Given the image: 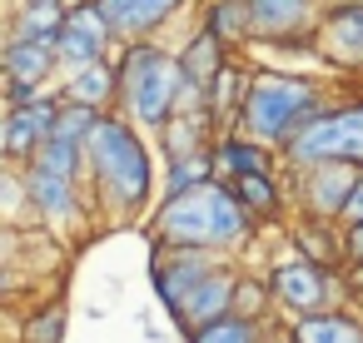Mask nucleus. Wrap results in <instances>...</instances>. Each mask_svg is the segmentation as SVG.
Returning a JSON list of instances; mask_svg holds the SVG:
<instances>
[{
	"instance_id": "obj_20",
	"label": "nucleus",
	"mask_w": 363,
	"mask_h": 343,
	"mask_svg": "<svg viewBox=\"0 0 363 343\" xmlns=\"http://www.w3.org/2000/svg\"><path fill=\"white\" fill-rule=\"evenodd\" d=\"M174 60H179V75H184V85H194V90H209L214 80H219V70L234 60V50H224L209 30H199V26H189L179 40H174Z\"/></svg>"
},
{
	"instance_id": "obj_31",
	"label": "nucleus",
	"mask_w": 363,
	"mask_h": 343,
	"mask_svg": "<svg viewBox=\"0 0 363 343\" xmlns=\"http://www.w3.org/2000/svg\"><path fill=\"white\" fill-rule=\"evenodd\" d=\"M343 234H348V269H363V224H353Z\"/></svg>"
},
{
	"instance_id": "obj_21",
	"label": "nucleus",
	"mask_w": 363,
	"mask_h": 343,
	"mask_svg": "<svg viewBox=\"0 0 363 343\" xmlns=\"http://www.w3.org/2000/svg\"><path fill=\"white\" fill-rule=\"evenodd\" d=\"M199 30H209L224 50H254V11L249 0H199Z\"/></svg>"
},
{
	"instance_id": "obj_5",
	"label": "nucleus",
	"mask_w": 363,
	"mask_h": 343,
	"mask_svg": "<svg viewBox=\"0 0 363 343\" xmlns=\"http://www.w3.org/2000/svg\"><path fill=\"white\" fill-rule=\"evenodd\" d=\"M264 283H269V293H274L279 323L313 318V313H328V308L353 303V293H348V269L313 264V259H303V254H294V249L264 269Z\"/></svg>"
},
{
	"instance_id": "obj_32",
	"label": "nucleus",
	"mask_w": 363,
	"mask_h": 343,
	"mask_svg": "<svg viewBox=\"0 0 363 343\" xmlns=\"http://www.w3.org/2000/svg\"><path fill=\"white\" fill-rule=\"evenodd\" d=\"M348 293H353V308H363V269H348Z\"/></svg>"
},
{
	"instance_id": "obj_12",
	"label": "nucleus",
	"mask_w": 363,
	"mask_h": 343,
	"mask_svg": "<svg viewBox=\"0 0 363 343\" xmlns=\"http://www.w3.org/2000/svg\"><path fill=\"white\" fill-rule=\"evenodd\" d=\"M214 264H224L219 254H199V249H155L150 259V283H155V298L164 303V313L174 318L184 308V298L214 274Z\"/></svg>"
},
{
	"instance_id": "obj_11",
	"label": "nucleus",
	"mask_w": 363,
	"mask_h": 343,
	"mask_svg": "<svg viewBox=\"0 0 363 343\" xmlns=\"http://www.w3.org/2000/svg\"><path fill=\"white\" fill-rule=\"evenodd\" d=\"M55 50H60V80H65V75H80L90 65H100V60H115L120 55V35L110 30L100 6H80V11L65 16V30H60Z\"/></svg>"
},
{
	"instance_id": "obj_1",
	"label": "nucleus",
	"mask_w": 363,
	"mask_h": 343,
	"mask_svg": "<svg viewBox=\"0 0 363 343\" xmlns=\"http://www.w3.org/2000/svg\"><path fill=\"white\" fill-rule=\"evenodd\" d=\"M85 189L100 229L150 224L160 204V154L140 125H130L120 110L100 120L85 154Z\"/></svg>"
},
{
	"instance_id": "obj_29",
	"label": "nucleus",
	"mask_w": 363,
	"mask_h": 343,
	"mask_svg": "<svg viewBox=\"0 0 363 343\" xmlns=\"http://www.w3.org/2000/svg\"><path fill=\"white\" fill-rule=\"evenodd\" d=\"M50 90H40V85H21V80H0V100H6V110H21V105H35V100H45Z\"/></svg>"
},
{
	"instance_id": "obj_13",
	"label": "nucleus",
	"mask_w": 363,
	"mask_h": 343,
	"mask_svg": "<svg viewBox=\"0 0 363 343\" xmlns=\"http://www.w3.org/2000/svg\"><path fill=\"white\" fill-rule=\"evenodd\" d=\"M95 6L125 45V40H164V30L184 21L194 0H95Z\"/></svg>"
},
{
	"instance_id": "obj_10",
	"label": "nucleus",
	"mask_w": 363,
	"mask_h": 343,
	"mask_svg": "<svg viewBox=\"0 0 363 343\" xmlns=\"http://www.w3.org/2000/svg\"><path fill=\"white\" fill-rule=\"evenodd\" d=\"M60 105H65V100H60V85H55L45 100L0 115V154H6V164H11V169H26V164L50 145L55 120H60Z\"/></svg>"
},
{
	"instance_id": "obj_6",
	"label": "nucleus",
	"mask_w": 363,
	"mask_h": 343,
	"mask_svg": "<svg viewBox=\"0 0 363 343\" xmlns=\"http://www.w3.org/2000/svg\"><path fill=\"white\" fill-rule=\"evenodd\" d=\"M358 164L363 169V95H343L323 110L318 125H308V135H298L284 150L289 169H308V164Z\"/></svg>"
},
{
	"instance_id": "obj_34",
	"label": "nucleus",
	"mask_w": 363,
	"mask_h": 343,
	"mask_svg": "<svg viewBox=\"0 0 363 343\" xmlns=\"http://www.w3.org/2000/svg\"><path fill=\"white\" fill-rule=\"evenodd\" d=\"M80 6H95V0H65V11H80Z\"/></svg>"
},
{
	"instance_id": "obj_7",
	"label": "nucleus",
	"mask_w": 363,
	"mask_h": 343,
	"mask_svg": "<svg viewBox=\"0 0 363 343\" xmlns=\"http://www.w3.org/2000/svg\"><path fill=\"white\" fill-rule=\"evenodd\" d=\"M21 184H26V199H30V219L40 229H50L55 239H80L95 219L90 209V189L80 179H65V174H50L45 164H26L21 169Z\"/></svg>"
},
{
	"instance_id": "obj_22",
	"label": "nucleus",
	"mask_w": 363,
	"mask_h": 343,
	"mask_svg": "<svg viewBox=\"0 0 363 343\" xmlns=\"http://www.w3.org/2000/svg\"><path fill=\"white\" fill-rule=\"evenodd\" d=\"M289 343H363V308L343 303V308H328V313H313V318H294L284 323Z\"/></svg>"
},
{
	"instance_id": "obj_23",
	"label": "nucleus",
	"mask_w": 363,
	"mask_h": 343,
	"mask_svg": "<svg viewBox=\"0 0 363 343\" xmlns=\"http://www.w3.org/2000/svg\"><path fill=\"white\" fill-rule=\"evenodd\" d=\"M60 95L75 100V105H90L100 115H115L120 110V65L115 60H100V65H90L80 75H65L60 80Z\"/></svg>"
},
{
	"instance_id": "obj_30",
	"label": "nucleus",
	"mask_w": 363,
	"mask_h": 343,
	"mask_svg": "<svg viewBox=\"0 0 363 343\" xmlns=\"http://www.w3.org/2000/svg\"><path fill=\"white\" fill-rule=\"evenodd\" d=\"M353 224H363V174H358V184H353V194L343 204V229H353Z\"/></svg>"
},
{
	"instance_id": "obj_9",
	"label": "nucleus",
	"mask_w": 363,
	"mask_h": 343,
	"mask_svg": "<svg viewBox=\"0 0 363 343\" xmlns=\"http://www.w3.org/2000/svg\"><path fill=\"white\" fill-rule=\"evenodd\" d=\"M358 164H308V169H289V194H294V214L308 219H333L343 224V204L358 184Z\"/></svg>"
},
{
	"instance_id": "obj_19",
	"label": "nucleus",
	"mask_w": 363,
	"mask_h": 343,
	"mask_svg": "<svg viewBox=\"0 0 363 343\" xmlns=\"http://www.w3.org/2000/svg\"><path fill=\"white\" fill-rule=\"evenodd\" d=\"M234 194H239L244 209L259 219V229H284V224L294 219L289 169H284V174H249V179H234Z\"/></svg>"
},
{
	"instance_id": "obj_2",
	"label": "nucleus",
	"mask_w": 363,
	"mask_h": 343,
	"mask_svg": "<svg viewBox=\"0 0 363 343\" xmlns=\"http://www.w3.org/2000/svg\"><path fill=\"white\" fill-rule=\"evenodd\" d=\"M145 234L155 249H199V254H219V259H244V249L259 239V219L244 209L234 184L209 179L194 194L160 199Z\"/></svg>"
},
{
	"instance_id": "obj_16",
	"label": "nucleus",
	"mask_w": 363,
	"mask_h": 343,
	"mask_svg": "<svg viewBox=\"0 0 363 343\" xmlns=\"http://www.w3.org/2000/svg\"><path fill=\"white\" fill-rule=\"evenodd\" d=\"M284 154L274 145H259L239 130H224L219 145H214V179L234 184V179H249V174H284Z\"/></svg>"
},
{
	"instance_id": "obj_36",
	"label": "nucleus",
	"mask_w": 363,
	"mask_h": 343,
	"mask_svg": "<svg viewBox=\"0 0 363 343\" xmlns=\"http://www.w3.org/2000/svg\"><path fill=\"white\" fill-rule=\"evenodd\" d=\"M323 6H333V0H323Z\"/></svg>"
},
{
	"instance_id": "obj_27",
	"label": "nucleus",
	"mask_w": 363,
	"mask_h": 343,
	"mask_svg": "<svg viewBox=\"0 0 363 343\" xmlns=\"http://www.w3.org/2000/svg\"><path fill=\"white\" fill-rule=\"evenodd\" d=\"M70 333V303L65 293H50L45 303H35L21 323V343H65Z\"/></svg>"
},
{
	"instance_id": "obj_35",
	"label": "nucleus",
	"mask_w": 363,
	"mask_h": 343,
	"mask_svg": "<svg viewBox=\"0 0 363 343\" xmlns=\"http://www.w3.org/2000/svg\"><path fill=\"white\" fill-rule=\"evenodd\" d=\"M269 343H289V333H284V328H279V333H274V338H269Z\"/></svg>"
},
{
	"instance_id": "obj_14",
	"label": "nucleus",
	"mask_w": 363,
	"mask_h": 343,
	"mask_svg": "<svg viewBox=\"0 0 363 343\" xmlns=\"http://www.w3.org/2000/svg\"><path fill=\"white\" fill-rule=\"evenodd\" d=\"M244 264L239 259H224V264H214V274L184 298V308L174 313V328L179 333H194V328H204V323H214V318H229L234 313V303H239V283H244Z\"/></svg>"
},
{
	"instance_id": "obj_3",
	"label": "nucleus",
	"mask_w": 363,
	"mask_h": 343,
	"mask_svg": "<svg viewBox=\"0 0 363 343\" xmlns=\"http://www.w3.org/2000/svg\"><path fill=\"white\" fill-rule=\"evenodd\" d=\"M328 105H333L328 80L303 75V70H269V65H259L254 70V90H249L244 115H239L234 130L259 140V145H274L284 154L298 135H308V125L323 120Z\"/></svg>"
},
{
	"instance_id": "obj_26",
	"label": "nucleus",
	"mask_w": 363,
	"mask_h": 343,
	"mask_svg": "<svg viewBox=\"0 0 363 343\" xmlns=\"http://www.w3.org/2000/svg\"><path fill=\"white\" fill-rule=\"evenodd\" d=\"M65 16L70 11H60V6H11V21H6V35L11 40H60V30H65Z\"/></svg>"
},
{
	"instance_id": "obj_17",
	"label": "nucleus",
	"mask_w": 363,
	"mask_h": 343,
	"mask_svg": "<svg viewBox=\"0 0 363 343\" xmlns=\"http://www.w3.org/2000/svg\"><path fill=\"white\" fill-rule=\"evenodd\" d=\"M0 80L55 90L60 85V50L50 40H11L6 35V45H0Z\"/></svg>"
},
{
	"instance_id": "obj_4",
	"label": "nucleus",
	"mask_w": 363,
	"mask_h": 343,
	"mask_svg": "<svg viewBox=\"0 0 363 343\" xmlns=\"http://www.w3.org/2000/svg\"><path fill=\"white\" fill-rule=\"evenodd\" d=\"M115 65H120V115L155 140L184 105V75H179L174 45H164V40H125Z\"/></svg>"
},
{
	"instance_id": "obj_8",
	"label": "nucleus",
	"mask_w": 363,
	"mask_h": 343,
	"mask_svg": "<svg viewBox=\"0 0 363 343\" xmlns=\"http://www.w3.org/2000/svg\"><path fill=\"white\" fill-rule=\"evenodd\" d=\"M254 11V50H308L318 55L323 0H249Z\"/></svg>"
},
{
	"instance_id": "obj_18",
	"label": "nucleus",
	"mask_w": 363,
	"mask_h": 343,
	"mask_svg": "<svg viewBox=\"0 0 363 343\" xmlns=\"http://www.w3.org/2000/svg\"><path fill=\"white\" fill-rule=\"evenodd\" d=\"M284 244L313 264H333V269H348V234L343 224L333 219H308V214H294L284 224Z\"/></svg>"
},
{
	"instance_id": "obj_28",
	"label": "nucleus",
	"mask_w": 363,
	"mask_h": 343,
	"mask_svg": "<svg viewBox=\"0 0 363 343\" xmlns=\"http://www.w3.org/2000/svg\"><path fill=\"white\" fill-rule=\"evenodd\" d=\"M214 179V150L209 154H194V159H174V164H160V199H179V194H194Z\"/></svg>"
},
{
	"instance_id": "obj_25",
	"label": "nucleus",
	"mask_w": 363,
	"mask_h": 343,
	"mask_svg": "<svg viewBox=\"0 0 363 343\" xmlns=\"http://www.w3.org/2000/svg\"><path fill=\"white\" fill-rule=\"evenodd\" d=\"M284 323H269V318H244V313H229V318H214L194 333H184V343H269Z\"/></svg>"
},
{
	"instance_id": "obj_33",
	"label": "nucleus",
	"mask_w": 363,
	"mask_h": 343,
	"mask_svg": "<svg viewBox=\"0 0 363 343\" xmlns=\"http://www.w3.org/2000/svg\"><path fill=\"white\" fill-rule=\"evenodd\" d=\"M11 6H60L65 11V0H11Z\"/></svg>"
},
{
	"instance_id": "obj_15",
	"label": "nucleus",
	"mask_w": 363,
	"mask_h": 343,
	"mask_svg": "<svg viewBox=\"0 0 363 343\" xmlns=\"http://www.w3.org/2000/svg\"><path fill=\"white\" fill-rule=\"evenodd\" d=\"M318 60L333 70H363V0H333V6H323Z\"/></svg>"
},
{
	"instance_id": "obj_24",
	"label": "nucleus",
	"mask_w": 363,
	"mask_h": 343,
	"mask_svg": "<svg viewBox=\"0 0 363 343\" xmlns=\"http://www.w3.org/2000/svg\"><path fill=\"white\" fill-rule=\"evenodd\" d=\"M254 70H259V65H249V60H229V65L219 70V80L204 90V95H209V110L219 115V125H224V130H234V125H239L244 100H249V90H254Z\"/></svg>"
}]
</instances>
